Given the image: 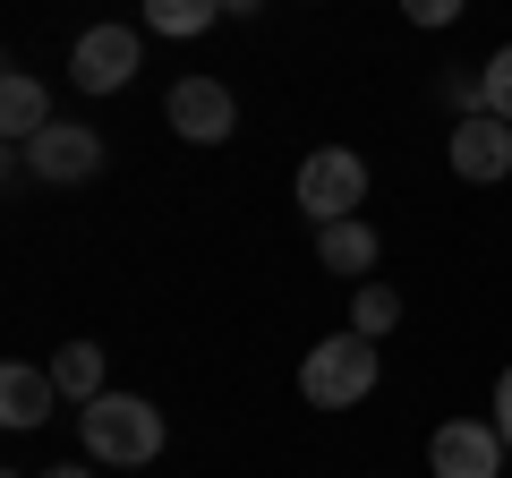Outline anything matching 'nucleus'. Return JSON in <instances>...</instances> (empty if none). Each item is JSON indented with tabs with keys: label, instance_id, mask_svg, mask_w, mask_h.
Returning <instances> with one entry per match:
<instances>
[{
	"label": "nucleus",
	"instance_id": "0eeeda50",
	"mask_svg": "<svg viewBox=\"0 0 512 478\" xmlns=\"http://www.w3.org/2000/svg\"><path fill=\"white\" fill-rule=\"evenodd\" d=\"M453 171L461 180H478V188H495V180H512V120H495V111H470V120H453Z\"/></svg>",
	"mask_w": 512,
	"mask_h": 478
},
{
	"label": "nucleus",
	"instance_id": "f257e3e1",
	"mask_svg": "<svg viewBox=\"0 0 512 478\" xmlns=\"http://www.w3.org/2000/svg\"><path fill=\"white\" fill-rule=\"evenodd\" d=\"M77 436H86V453H94V461L146 470V461L163 453V410H154L146 393H94V402L77 410Z\"/></svg>",
	"mask_w": 512,
	"mask_h": 478
},
{
	"label": "nucleus",
	"instance_id": "f03ea898",
	"mask_svg": "<svg viewBox=\"0 0 512 478\" xmlns=\"http://www.w3.org/2000/svg\"><path fill=\"white\" fill-rule=\"evenodd\" d=\"M299 393H308L316 410H350L376 393V342L367 333H333V342H316L308 359H299Z\"/></svg>",
	"mask_w": 512,
	"mask_h": 478
},
{
	"label": "nucleus",
	"instance_id": "9d476101",
	"mask_svg": "<svg viewBox=\"0 0 512 478\" xmlns=\"http://www.w3.org/2000/svg\"><path fill=\"white\" fill-rule=\"evenodd\" d=\"M0 129H9V146H35V137L52 129V94H43L35 69H9V77H0Z\"/></svg>",
	"mask_w": 512,
	"mask_h": 478
},
{
	"label": "nucleus",
	"instance_id": "7ed1b4c3",
	"mask_svg": "<svg viewBox=\"0 0 512 478\" xmlns=\"http://www.w3.org/2000/svg\"><path fill=\"white\" fill-rule=\"evenodd\" d=\"M367 205V163L350 146H316L308 163H299V214L325 231V222H350Z\"/></svg>",
	"mask_w": 512,
	"mask_h": 478
},
{
	"label": "nucleus",
	"instance_id": "2eb2a0df",
	"mask_svg": "<svg viewBox=\"0 0 512 478\" xmlns=\"http://www.w3.org/2000/svg\"><path fill=\"white\" fill-rule=\"evenodd\" d=\"M478 86H487V111H495V120H512V43L478 69Z\"/></svg>",
	"mask_w": 512,
	"mask_h": 478
},
{
	"label": "nucleus",
	"instance_id": "6e6552de",
	"mask_svg": "<svg viewBox=\"0 0 512 478\" xmlns=\"http://www.w3.org/2000/svg\"><path fill=\"white\" fill-rule=\"evenodd\" d=\"M69 77L86 94H120L128 77H137V35H128V26H86L77 52H69Z\"/></svg>",
	"mask_w": 512,
	"mask_h": 478
},
{
	"label": "nucleus",
	"instance_id": "6ab92c4d",
	"mask_svg": "<svg viewBox=\"0 0 512 478\" xmlns=\"http://www.w3.org/2000/svg\"><path fill=\"white\" fill-rule=\"evenodd\" d=\"M256 9H265V0H222V18H256Z\"/></svg>",
	"mask_w": 512,
	"mask_h": 478
},
{
	"label": "nucleus",
	"instance_id": "ddd939ff",
	"mask_svg": "<svg viewBox=\"0 0 512 478\" xmlns=\"http://www.w3.org/2000/svg\"><path fill=\"white\" fill-rule=\"evenodd\" d=\"M393 325H402V291H393V282H359V291H350V333L376 342V333H393Z\"/></svg>",
	"mask_w": 512,
	"mask_h": 478
},
{
	"label": "nucleus",
	"instance_id": "4468645a",
	"mask_svg": "<svg viewBox=\"0 0 512 478\" xmlns=\"http://www.w3.org/2000/svg\"><path fill=\"white\" fill-rule=\"evenodd\" d=\"M222 18V0H146V26L154 35H205Z\"/></svg>",
	"mask_w": 512,
	"mask_h": 478
},
{
	"label": "nucleus",
	"instance_id": "1a4fd4ad",
	"mask_svg": "<svg viewBox=\"0 0 512 478\" xmlns=\"http://www.w3.org/2000/svg\"><path fill=\"white\" fill-rule=\"evenodd\" d=\"M376 257H384V239L367 231L359 214H350V222H325V231H316V265H325V274H342L350 291L376 274Z\"/></svg>",
	"mask_w": 512,
	"mask_h": 478
},
{
	"label": "nucleus",
	"instance_id": "dca6fc26",
	"mask_svg": "<svg viewBox=\"0 0 512 478\" xmlns=\"http://www.w3.org/2000/svg\"><path fill=\"white\" fill-rule=\"evenodd\" d=\"M461 9H470V0H402V18H410V26H453Z\"/></svg>",
	"mask_w": 512,
	"mask_h": 478
},
{
	"label": "nucleus",
	"instance_id": "423d86ee",
	"mask_svg": "<svg viewBox=\"0 0 512 478\" xmlns=\"http://www.w3.org/2000/svg\"><path fill=\"white\" fill-rule=\"evenodd\" d=\"M163 111H171V129H180L188 146H222V137L239 129V103H231L222 77H180V86L163 94Z\"/></svg>",
	"mask_w": 512,
	"mask_h": 478
},
{
	"label": "nucleus",
	"instance_id": "f8f14e48",
	"mask_svg": "<svg viewBox=\"0 0 512 478\" xmlns=\"http://www.w3.org/2000/svg\"><path fill=\"white\" fill-rule=\"evenodd\" d=\"M52 385H60V402H77V410H86L94 393H111L103 385V342H60L52 350Z\"/></svg>",
	"mask_w": 512,
	"mask_h": 478
},
{
	"label": "nucleus",
	"instance_id": "39448f33",
	"mask_svg": "<svg viewBox=\"0 0 512 478\" xmlns=\"http://www.w3.org/2000/svg\"><path fill=\"white\" fill-rule=\"evenodd\" d=\"M504 453L512 444L495 436V419H444L427 436V470L436 478H504Z\"/></svg>",
	"mask_w": 512,
	"mask_h": 478
},
{
	"label": "nucleus",
	"instance_id": "a211bd4d",
	"mask_svg": "<svg viewBox=\"0 0 512 478\" xmlns=\"http://www.w3.org/2000/svg\"><path fill=\"white\" fill-rule=\"evenodd\" d=\"M35 478H94V470H77V461H52V470H35Z\"/></svg>",
	"mask_w": 512,
	"mask_h": 478
},
{
	"label": "nucleus",
	"instance_id": "20e7f679",
	"mask_svg": "<svg viewBox=\"0 0 512 478\" xmlns=\"http://www.w3.org/2000/svg\"><path fill=\"white\" fill-rule=\"evenodd\" d=\"M18 163L35 180H52V188H86V180H103V137L77 129V120H52L35 146H18Z\"/></svg>",
	"mask_w": 512,
	"mask_h": 478
},
{
	"label": "nucleus",
	"instance_id": "9b49d317",
	"mask_svg": "<svg viewBox=\"0 0 512 478\" xmlns=\"http://www.w3.org/2000/svg\"><path fill=\"white\" fill-rule=\"evenodd\" d=\"M52 402H60L52 368H26V359L0 368V419H9V427H43V419H52Z\"/></svg>",
	"mask_w": 512,
	"mask_h": 478
},
{
	"label": "nucleus",
	"instance_id": "f3484780",
	"mask_svg": "<svg viewBox=\"0 0 512 478\" xmlns=\"http://www.w3.org/2000/svg\"><path fill=\"white\" fill-rule=\"evenodd\" d=\"M495 436H504V444H512V368H504V376H495Z\"/></svg>",
	"mask_w": 512,
	"mask_h": 478
}]
</instances>
